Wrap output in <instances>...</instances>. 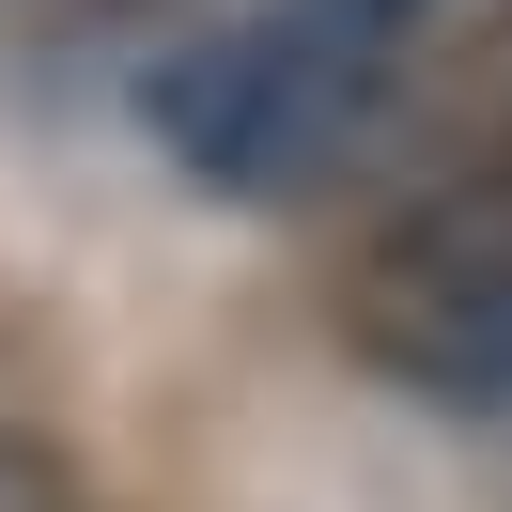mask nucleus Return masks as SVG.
<instances>
[{
    "mask_svg": "<svg viewBox=\"0 0 512 512\" xmlns=\"http://www.w3.org/2000/svg\"><path fill=\"white\" fill-rule=\"evenodd\" d=\"M388 94H404V16H373V0H264V16H218L202 47H171L140 78V125L202 187L280 202V187H326L388 125Z\"/></svg>",
    "mask_w": 512,
    "mask_h": 512,
    "instance_id": "nucleus-1",
    "label": "nucleus"
},
{
    "mask_svg": "<svg viewBox=\"0 0 512 512\" xmlns=\"http://www.w3.org/2000/svg\"><path fill=\"white\" fill-rule=\"evenodd\" d=\"M373 342L404 357V342H435V326H466V311H497L512 295V140H466V156H435V187L388 218V249H373Z\"/></svg>",
    "mask_w": 512,
    "mask_h": 512,
    "instance_id": "nucleus-2",
    "label": "nucleus"
},
{
    "mask_svg": "<svg viewBox=\"0 0 512 512\" xmlns=\"http://www.w3.org/2000/svg\"><path fill=\"white\" fill-rule=\"evenodd\" d=\"M404 373L450 388V404H512V295L466 311V326H435V342H404Z\"/></svg>",
    "mask_w": 512,
    "mask_h": 512,
    "instance_id": "nucleus-3",
    "label": "nucleus"
},
{
    "mask_svg": "<svg viewBox=\"0 0 512 512\" xmlns=\"http://www.w3.org/2000/svg\"><path fill=\"white\" fill-rule=\"evenodd\" d=\"M0 512H78V481H63L47 435H0Z\"/></svg>",
    "mask_w": 512,
    "mask_h": 512,
    "instance_id": "nucleus-4",
    "label": "nucleus"
},
{
    "mask_svg": "<svg viewBox=\"0 0 512 512\" xmlns=\"http://www.w3.org/2000/svg\"><path fill=\"white\" fill-rule=\"evenodd\" d=\"M373 16H419V0H373Z\"/></svg>",
    "mask_w": 512,
    "mask_h": 512,
    "instance_id": "nucleus-5",
    "label": "nucleus"
}]
</instances>
